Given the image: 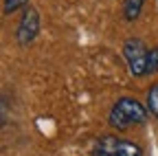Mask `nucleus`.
I'll return each mask as SVG.
<instances>
[{
  "label": "nucleus",
  "instance_id": "1",
  "mask_svg": "<svg viewBox=\"0 0 158 156\" xmlns=\"http://www.w3.org/2000/svg\"><path fill=\"white\" fill-rule=\"evenodd\" d=\"M147 121V110L134 97H121L110 110V125L114 130H127L132 125H143Z\"/></svg>",
  "mask_w": 158,
  "mask_h": 156
},
{
  "label": "nucleus",
  "instance_id": "2",
  "mask_svg": "<svg viewBox=\"0 0 158 156\" xmlns=\"http://www.w3.org/2000/svg\"><path fill=\"white\" fill-rule=\"evenodd\" d=\"M147 55L149 51L145 48V44L138 37H130L123 44V57L127 62V68L134 77H143L147 75Z\"/></svg>",
  "mask_w": 158,
  "mask_h": 156
},
{
  "label": "nucleus",
  "instance_id": "3",
  "mask_svg": "<svg viewBox=\"0 0 158 156\" xmlns=\"http://www.w3.org/2000/svg\"><path fill=\"white\" fill-rule=\"evenodd\" d=\"M40 33V13L35 7H27L22 18L18 22V31H15V37H18V44H31L35 40V35Z\"/></svg>",
  "mask_w": 158,
  "mask_h": 156
},
{
  "label": "nucleus",
  "instance_id": "4",
  "mask_svg": "<svg viewBox=\"0 0 158 156\" xmlns=\"http://www.w3.org/2000/svg\"><path fill=\"white\" fill-rule=\"evenodd\" d=\"M112 156H143V147L134 143V141H127V139H118Z\"/></svg>",
  "mask_w": 158,
  "mask_h": 156
},
{
  "label": "nucleus",
  "instance_id": "5",
  "mask_svg": "<svg viewBox=\"0 0 158 156\" xmlns=\"http://www.w3.org/2000/svg\"><path fill=\"white\" fill-rule=\"evenodd\" d=\"M116 143H118V139H116V136H112V134L101 136V139L97 141L94 150H92V156H112V152H114Z\"/></svg>",
  "mask_w": 158,
  "mask_h": 156
},
{
  "label": "nucleus",
  "instance_id": "6",
  "mask_svg": "<svg viewBox=\"0 0 158 156\" xmlns=\"http://www.w3.org/2000/svg\"><path fill=\"white\" fill-rule=\"evenodd\" d=\"M145 0H123V18L127 22H134L143 11Z\"/></svg>",
  "mask_w": 158,
  "mask_h": 156
},
{
  "label": "nucleus",
  "instance_id": "7",
  "mask_svg": "<svg viewBox=\"0 0 158 156\" xmlns=\"http://www.w3.org/2000/svg\"><path fill=\"white\" fill-rule=\"evenodd\" d=\"M147 110L154 119L158 121V84H154L149 90H147Z\"/></svg>",
  "mask_w": 158,
  "mask_h": 156
},
{
  "label": "nucleus",
  "instance_id": "8",
  "mask_svg": "<svg viewBox=\"0 0 158 156\" xmlns=\"http://www.w3.org/2000/svg\"><path fill=\"white\" fill-rule=\"evenodd\" d=\"M27 2H29V0H5V2H2V11L7 15L15 13L18 9H27Z\"/></svg>",
  "mask_w": 158,
  "mask_h": 156
},
{
  "label": "nucleus",
  "instance_id": "9",
  "mask_svg": "<svg viewBox=\"0 0 158 156\" xmlns=\"http://www.w3.org/2000/svg\"><path fill=\"white\" fill-rule=\"evenodd\" d=\"M158 73V46H154L147 55V75H156Z\"/></svg>",
  "mask_w": 158,
  "mask_h": 156
}]
</instances>
